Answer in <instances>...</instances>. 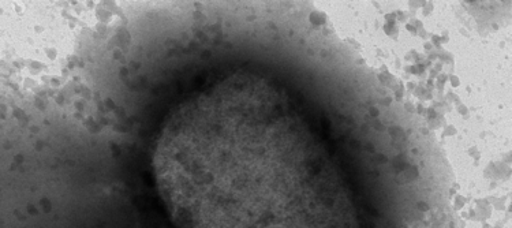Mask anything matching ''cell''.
Wrapping results in <instances>:
<instances>
[{
	"label": "cell",
	"instance_id": "1",
	"mask_svg": "<svg viewBox=\"0 0 512 228\" xmlns=\"http://www.w3.org/2000/svg\"><path fill=\"white\" fill-rule=\"evenodd\" d=\"M312 149L280 89L238 76L174 112L156 177L178 226H291L309 212Z\"/></svg>",
	"mask_w": 512,
	"mask_h": 228
}]
</instances>
